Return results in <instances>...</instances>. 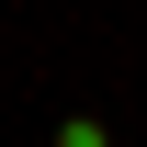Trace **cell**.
Returning a JSON list of instances; mask_svg holds the SVG:
<instances>
[{
  "instance_id": "1",
  "label": "cell",
  "mask_w": 147,
  "mask_h": 147,
  "mask_svg": "<svg viewBox=\"0 0 147 147\" xmlns=\"http://www.w3.org/2000/svg\"><path fill=\"white\" fill-rule=\"evenodd\" d=\"M57 147H113V136H102V113H68V125H57Z\"/></svg>"
}]
</instances>
